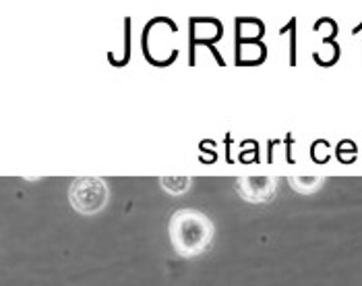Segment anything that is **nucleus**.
Wrapping results in <instances>:
<instances>
[{
	"label": "nucleus",
	"mask_w": 362,
	"mask_h": 286,
	"mask_svg": "<svg viewBox=\"0 0 362 286\" xmlns=\"http://www.w3.org/2000/svg\"><path fill=\"white\" fill-rule=\"evenodd\" d=\"M211 234H214V229L209 220L193 210L176 212L170 220L172 245L180 256L191 258L199 251H203L211 243Z\"/></svg>",
	"instance_id": "f257e3e1"
},
{
	"label": "nucleus",
	"mask_w": 362,
	"mask_h": 286,
	"mask_svg": "<svg viewBox=\"0 0 362 286\" xmlns=\"http://www.w3.org/2000/svg\"><path fill=\"white\" fill-rule=\"evenodd\" d=\"M106 200H108V189L102 178L83 176V178L73 181V185H71V201H73L75 210H79L83 214L100 212Z\"/></svg>",
	"instance_id": "f03ea898"
},
{
	"label": "nucleus",
	"mask_w": 362,
	"mask_h": 286,
	"mask_svg": "<svg viewBox=\"0 0 362 286\" xmlns=\"http://www.w3.org/2000/svg\"><path fill=\"white\" fill-rule=\"evenodd\" d=\"M240 193L251 201H267L274 195V181L269 176H252L240 181Z\"/></svg>",
	"instance_id": "7ed1b4c3"
},
{
	"label": "nucleus",
	"mask_w": 362,
	"mask_h": 286,
	"mask_svg": "<svg viewBox=\"0 0 362 286\" xmlns=\"http://www.w3.org/2000/svg\"><path fill=\"white\" fill-rule=\"evenodd\" d=\"M162 185L166 187L170 193H182L189 187V176H164Z\"/></svg>",
	"instance_id": "20e7f679"
}]
</instances>
